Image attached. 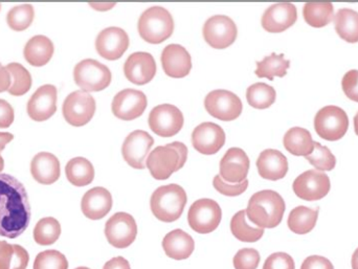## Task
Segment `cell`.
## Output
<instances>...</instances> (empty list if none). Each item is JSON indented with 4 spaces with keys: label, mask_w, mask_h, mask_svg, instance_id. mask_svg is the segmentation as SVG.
Returning <instances> with one entry per match:
<instances>
[{
    "label": "cell",
    "mask_w": 358,
    "mask_h": 269,
    "mask_svg": "<svg viewBox=\"0 0 358 269\" xmlns=\"http://www.w3.org/2000/svg\"><path fill=\"white\" fill-rule=\"evenodd\" d=\"M31 212L24 186L14 176L0 174V236L15 239L29 228Z\"/></svg>",
    "instance_id": "obj_1"
},
{
    "label": "cell",
    "mask_w": 358,
    "mask_h": 269,
    "mask_svg": "<svg viewBox=\"0 0 358 269\" xmlns=\"http://www.w3.org/2000/svg\"><path fill=\"white\" fill-rule=\"evenodd\" d=\"M285 201L279 193L271 190L260 191L250 197L246 216L257 228H275L285 213Z\"/></svg>",
    "instance_id": "obj_2"
},
{
    "label": "cell",
    "mask_w": 358,
    "mask_h": 269,
    "mask_svg": "<svg viewBox=\"0 0 358 269\" xmlns=\"http://www.w3.org/2000/svg\"><path fill=\"white\" fill-rule=\"evenodd\" d=\"M187 159V146L183 143L174 142L157 147L149 154L146 166L153 178L166 180L185 166Z\"/></svg>",
    "instance_id": "obj_3"
},
{
    "label": "cell",
    "mask_w": 358,
    "mask_h": 269,
    "mask_svg": "<svg viewBox=\"0 0 358 269\" xmlns=\"http://www.w3.org/2000/svg\"><path fill=\"white\" fill-rule=\"evenodd\" d=\"M187 201V193L182 187L174 184L159 187L151 196V211L157 219L169 224L182 215Z\"/></svg>",
    "instance_id": "obj_4"
},
{
    "label": "cell",
    "mask_w": 358,
    "mask_h": 269,
    "mask_svg": "<svg viewBox=\"0 0 358 269\" xmlns=\"http://www.w3.org/2000/svg\"><path fill=\"white\" fill-rule=\"evenodd\" d=\"M141 37L150 44H159L171 37L174 20L169 10L162 6H152L143 13L138 20Z\"/></svg>",
    "instance_id": "obj_5"
},
{
    "label": "cell",
    "mask_w": 358,
    "mask_h": 269,
    "mask_svg": "<svg viewBox=\"0 0 358 269\" xmlns=\"http://www.w3.org/2000/svg\"><path fill=\"white\" fill-rule=\"evenodd\" d=\"M73 79L83 92H101L110 85L113 75L106 65L94 59H85L76 65Z\"/></svg>",
    "instance_id": "obj_6"
},
{
    "label": "cell",
    "mask_w": 358,
    "mask_h": 269,
    "mask_svg": "<svg viewBox=\"0 0 358 269\" xmlns=\"http://www.w3.org/2000/svg\"><path fill=\"white\" fill-rule=\"evenodd\" d=\"M349 128L347 113L338 106H326L317 111L315 117V129L320 138L330 142L341 140Z\"/></svg>",
    "instance_id": "obj_7"
},
{
    "label": "cell",
    "mask_w": 358,
    "mask_h": 269,
    "mask_svg": "<svg viewBox=\"0 0 358 269\" xmlns=\"http://www.w3.org/2000/svg\"><path fill=\"white\" fill-rule=\"evenodd\" d=\"M221 218V208L216 201L208 198L196 201L187 213L189 226L198 234H210L214 232L220 224Z\"/></svg>",
    "instance_id": "obj_8"
},
{
    "label": "cell",
    "mask_w": 358,
    "mask_h": 269,
    "mask_svg": "<svg viewBox=\"0 0 358 269\" xmlns=\"http://www.w3.org/2000/svg\"><path fill=\"white\" fill-rule=\"evenodd\" d=\"M94 96L83 90L71 92L63 103L65 121L73 127H82L90 123L96 112Z\"/></svg>",
    "instance_id": "obj_9"
},
{
    "label": "cell",
    "mask_w": 358,
    "mask_h": 269,
    "mask_svg": "<svg viewBox=\"0 0 358 269\" xmlns=\"http://www.w3.org/2000/svg\"><path fill=\"white\" fill-rule=\"evenodd\" d=\"M204 107L213 117L224 122L238 119L243 109L239 96L224 89L210 92L204 100Z\"/></svg>",
    "instance_id": "obj_10"
},
{
    "label": "cell",
    "mask_w": 358,
    "mask_h": 269,
    "mask_svg": "<svg viewBox=\"0 0 358 269\" xmlns=\"http://www.w3.org/2000/svg\"><path fill=\"white\" fill-rule=\"evenodd\" d=\"M202 34L208 45L216 50H223L236 41L237 25L229 17L216 15L208 18L204 23Z\"/></svg>",
    "instance_id": "obj_11"
},
{
    "label": "cell",
    "mask_w": 358,
    "mask_h": 269,
    "mask_svg": "<svg viewBox=\"0 0 358 269\" xmlns=\"http://www.w3.org/2000/svg\"><path fill=\"white\" fill-rule=\"evenodd\" d=\"M105 236L115 249H127L136 241L138 226L129 214L120 212L109 218L105 226Z\"/></svg>",
    "instance_id": "obj_12"
},
{
    "label": "cell",
    "mask_w": 358,
    "mask_h": 269,
    "mask_svg": "<svg viewBox=\"0 0 358 269\" xmlns=\"http://www.w3.org/2000/svg\"><path fill=\"white\" fill-rule=\"evenodd\" d=\"M331 184L324 172L309 170L298 176L292 184L294 194L306 201H321L327 196Z\"/></svg>",
    "instance_id": "obj_13"
},
{
    "label": "cell",
    "mask_w": 358,
    "mask_h": 269,
    "mask_svg": "<svg viewBox=\"0 0 358 269\" xmlns=\"http://www.w3.org/2000/svg\"><path fill=\"white\" fill-rule=\"evenodd\" d=\"M183 121L182 112L171 104L159 105L149 115V127L163 138L176 136L182 128Z\"/></svg>",
    "instance_id": "obj_14"
},
{
    "label": "cell",
    "mask_w": 358,
    "mask_h": 269,
    "mask_svg": "<svg viewBox=\"0 0 358 269\" xmlns=\"http://www.w3.org/2000/svg\"><path fill=\"white\" fill-rule=\"evenodd\" d=\"M153 145L155 140L148 132L136 130L126 138L122 147V154L130 167L143 170L146 167V157Z\"/></svg>",
    "instance_id": "obj_15"
},
{
    "label": "cell",
    "mask_w": 358,
    "mask_h": 269,
    "mask_svg": "<svg viewBox=\"0 0 358 269\" xmlns=\"http://www.w3.org/2000/svg\"><path fill=\"white\" fill-rule=\"evenodd\" d=\"M148 100L144 92L136 89H124L115 94L111 109L117 119L132 121L138 119L146 110Z\"/></svg>",
    "instance_id": "obj_16"
},
{
    "label": "cell",
    "mask_w": 358,
    "mask_h": 269,
    "mask_svg": "<svg viewBox=\"0 0 358 269\" xmlns=\"http://www.w3.org/2000/svg\"><path fill=\"white\" fill-rule=\"evenodd\" d=\"M129 44V36L121 27H107L99 34L96 40V52L109 61L121 58Z\"/></svg>",
    "instance_id": "obj_17"
},
{
    "label": "cell",
    "mask_w": 358,
    "mask_h": 269,
    "mask_svg": "<svg viewBox=\"0 0 358 269\" xmlns=\"http://www.w3.org/2000/svg\"><path fill=\"white\" fill-rule=\"evenodd\" d=\"M225 143V133L217 124H200L192 133V144L196 151L204 155L216 154Z\"/></svg>",
    "instance_id": "obj_18"
},
{
    "label": "cell",
    "mask_w": 358,
    "mask_h": 269,
    "mask_svg": "<svg viewBox=\"0 0 358 269\" xmlns=\"http://www.w3.org/2000/svg\"><path fill=\"white\" fill-rule=\"evenodd\" d=\"M250 159L242 149H229L220 161V176L227 184H241L248 178Z\"/></svg>",
    "instance_id": "obj_19"
},
{
    "label": "cell",
    "mask_w": 358,
    "mask_h": 269,
    "mask_svg": "<svg viewBox=\"0 0 358 269\" xmlns=\"http://www.w3.org/2000/svg\"><path fill=\"white\" fill-rule=\"evenodd\" d=\"M57 88L54 85H43L36 90L27 102L29 117L36 122H44L57 111Z\"/></svg>",
    "instance_id": "obj_20"
},
{
    "label": "cell",
    "mask_w": 358,
    "mask_h": 269,
    "mask_svg": "<svg viewBox=\"0 0 358 269\" xmlns=\"http://www.w3.org/2000/svg\"><path fill=\"white\" fill-rule=\"evenodd\" d=\"M124 73L131 83L145 85L152 81L157 73V63L149 52H134L124 65Z\"/></svg>",
    "instance_id": "obj_21"
},
{
    "label": "cell",
    "mask_w": 358,
    "mask_h": 269,
    "mask_svg": "<svg viewBox=\"0 0 358 269\" xmlns=\"http://www.w3.org/2000/svg\"><path fill=\"white\" fill-rule=\"evenodd\" d=\"M298 19L296 6L290 2H280L269 6L262 16L263 29L269 33H282L289 29Z\"/></svg>",
    "instance_id": "obj_22"
},
{
    "label": "cell",
    "mask_w": 358,
    "mask_h": 269,
    "mask_svg": "<svg viewBox=\"0 0 358 269\" xmlns=\"http://www.w3.org/2000/svg\"><path fill=\"white\" fill-rule=\"evenodd\" d=\"M162 65L166 75L176 79L187 77L192 69L189 52L179 44H170L162 52Z\"/></svg>",
    "instance_id": "obj_23"
},
{
    "label": "cell",
    "mask_w": 358,
    "mask_h": 269,
    "mask_svg": "<svg viewBox=\"0 0 358 269\" xmlns=\"http://www.w3.org/2000/svg\"><path fill=\"white\" fill-rule=\"evenodd\" d=\"M113 205L110 192L102 187H96L85 193L82 198L81 209L88 219L100 220L110 212Z\"/></svg>",
    "instance_id": "obj_24"
},
{
    "label": "cell",
    "mask_w": 358,
    "mask_h": 269,
    "mask_svg": "<svg viewBox=\"0 0 358 269\" xmlns=\"http://www.w3.org/2000/svg\"><path fill=\"white\" fill-rule=\"evenodd\" d=\"M257 168L261 177L275 182L285 177L288 172V161L280 151L267 149L258 157Z\"/></svg>",
    "instance_id": "obj_25"
},
{
    "label": "cell",
    "mask_w": 358,
    "mask_h": 269,
    "mask_svg": "<svg viewBox=\"0 0 358 269\" xmlns=\"http://www.w3.org/2000/svg\"><path fill=\"white\" fill-rule=\"evenodd\" d=\"M31 174L39 184H55L60 178V161L52 153H38L31 159Z\"/></svg>",
    "instance_id": "obj_26"
},
{
    "label": "cell",
    "mask_w": 358,
    "mask_h": 269,
    "mask_svg": "<svg viewBox=\"0 0 358 269\" xmlns=\"http://www.w3.org/2000/svg\"><path fill=\"white\" fill-rule=\"evenodd\" d=\"M163 249L168 257L174 260H185L193 254L195 242L187 233L174 230L166 235Z\"/></svg>",
    "instance_id": "obj_27"
},
{
    "label": "cell",
    "mask_w": 358,
    "mask_h": 269,
    "mask_svg": "<svg viewBox=\"0 0 358 269\" xmlns=\"http://www.w3.org/2000/svg\"><path fill=\"white\" fill-rule=\"evenodd\" d=\"M54 52L55 48L52 40L45 36L37 35L31 38L25 44L23 54L29 64L40 67L50 62Z\"/></svg>",
    "instance_id": "obj_28"
},
{
    "label": "cell",
    "mask_w": 358,
    "mask_h": 269,
    "mask_svg": "<svg viewBox=\"0 0 358 269\" xmlns=\"http://www.w3.org/2000/svg\"><path fill=\"white\" fill-rule=\"evenodd\" d=\"M284 147L296 157H308L315 149V140L310 132L301 127H294L286 132L283 138Z\"/></svg>",
    "instance_id": "obj_29"
},
{
    "label": "cell",
    "mask_w": 358,
    "mask_h": 269,
    "mask_svg": "<svg viewBox=\"0 0 358 269\" xmlns=\"http://www.w3.org/2000/svg\"><path fill=\"white\" fill-rule=\"evenodd\" d=\"M319 217V209H310V208H296L290 212L288 216V228L294 234L306 235L315 228Z\"/></svg>",
    "instance_id": "obj_30"
},
{
    "label": "cell",
    "mask_w": 358,
    "mask_h": 269,
    "mask_svg": "<svg viewBox=\"0 0 358 269\" xmlns=\"http://www.w3.org/2000/svg\"><path fill=\"white\" fill-rule=\"evenodd\" d=\"M65 173L73 186L85 187L94 182V168L88 159L75 157L67 163Z\"/></svg>",
    "instance_id": "obj_31"
},
{
    "label": "cell",
    "mask_w": 358,
    "mask_h": 269,
    "mask_svg": "<svg viewBox=\"0 0 358 269\" xmlns=\"http://www.w3.org/2000/svg\"><path fill=\"white\" fill-rule=\"evenodd\" d=\"M303 16L310 27L321 29L334 21V4L331 2H307L303 8Z\"/></svg>",
    "instance_id": "obj_32"
},
{
    "label": "cell",
    "mask_w": 358,
    "mask_h": 269,
    "mask_svg": "<svg viewBox=\"0 0 358 269\" xmlns=\"http://www.w3.org/2000/svg\"><path fill=\"white\" fill-rule=\"evenodd\" d=\"M336 33L348 43L358 42V13L350 8H341L334 19Z\"/></svg>",
    "instance_id": "obj_33"
},
{
    "label": "cell",
    "mask_w": 358,
    "mask_h": 269,
    "mask_svg": "<svg viewBox=\"0 0 358 269\" xmlns=\"http://www.w3.org/2000/svg\"><path fill=\"white\" fill-rule=\"evenodd\" d=\"M29 261L24 247L0 241V269H27Z\"/></svg>",
    "instance_id": "obj_34"
},
{
    "label": "cell",
    "mask_w": 358,
    "mask_h": 269,
    "mask_svg": "<svg viewBox=\"0 0 358 269\" xmlns=\"http://www.w3.org/2000/svg\"><path fill=\"white\" fill-rule=\"evenodd\" d=\"M290 61L284 59V54H277L275 52L271 56L265 57L262 61L257 62L256 75L259 78H266L273 81V78H283L287 75Z\"/></svg>",
    "instance_id": "obj_35"
},
{
    "label": "cell",
    "mask_w": 358,
    "mask_h": 269,
    "mask_svg": "<svg viewBox=\"0 0 358 269\" xmlns=\"http://www.w3.org/2000/svg\"><path fill=\"white\" fill-rule=\"evenodd\" d=\"M231 234L241 242L254 243L260 240L264 235V230L250 226L246 220V211L238 212L231 218Z\"/></svg>",
    "instance_id": "obj_36"
},
{
    "label": "cell",
    "mask_w": 358,
    "mask_h": 269,
    "mask_svg": "<svg viewBox=\"0 0 358 269\" xmlns=\"http://www.w3.org/2000/svg\"><path fill=\"white\" fill-rule=\"evenodd\" d=\"M61 235V226L58 220L52 217L42 218L34 230V240L37 245L48 247L54 245Z\"/></svg>",
    "instance_id": "obj_37"
},
{
    "label": "cell",
    "mask_w": 358,
    "mask_h": 269,
    "mask_svg": "<svg viewBox=\"0 0 358 269\" xmlns=\"http://www.w3.org/2000/svg\"><path fill=\"white\" fill-rule=\"evenodd\" d=\"M6 68L8 69L12 79V84L8 90L10 94L21 96L29 92L33 83L29 71L19 63H10L6 65Z\"/></svg>",
    "instance_id": "obj_38"
},
{
    "label": "cell",
    "mask_w": 358,
    "mask_h": 269,
    "mask_svg": "<svg viewBox=\"0 0 358 269\" xmlns=\"http://www.w3.org/2000/svg\"><path fill=\"white\" fill-rule=\"evenodd\" d=\"M275 88L265 83L252 84L246 90L248 104L256 109H266L275 103Z\"/></svg>",
    "instance_id": "obj_39"
},
{
    "label": "cell",
    "mask_w": 358,
    "mask_h": 269,
    "mask_svg": "<svg viewBox=\"0 0 358 269\" xmlns=\"http://www.w3.org/2000/svg\"><path fill=\"white\" fill-rule=\"evenodd\" d=\"M34 17L35 10L31 4H20L10 8L6 15V22L13 31H22L33 23Z\"/></svg>",
    "instance_id": "obj_40"
},
{
    "label": "cell",
    "mask_w": 358,
    "mask_h": 269,
    "mask_svg": "<svg viewBox=\"0 0 358 269\" xmlns=\"http://www.w3.org/2000/svg\"><path fill=\"white\" fill-rule=\"evenodd\" d=\"M310 165L317 171H331L336 165V159L327 147L322 146L320 143L315 142L313 153L305 157Z\"/></svg>",
    "instance_id": "obj_41"
},
{
    "label": "cell",
    "mask_w": 358,
    "mask_h": 269,
    "mask_svg": "<svg viewBox=\"0 0 358 269\" xmlns=\"http://www.w3.org/2000/svg\"><path fill=\"white\" fill-rule=\"evenodd\" d=\"M34 269H69V261L60 252L50 249L38 254Z\"/></svg>",
    "instance_id": "obj_42"
},
{
    "label": "cell",
    "mask_w": 358,
    "mask_h": 269,
    "mask_svg": "<svg viewBox=\"0 0 358 269\" xmlns=\"http://www.w3.org/2000/svg\"><path fill=\"white\" fill-rule=\"evenodd\" d=\"M235 269H257L260 263V254L255 249H242L234 257Z\"/></svg>",
    "instance_id": "obj_43"
},
{
    "label": "cell",
    "mask_w": 358,
    "mask_h": 269,
    "mask_svg": "<svg viewBox=\"0 0 358 269\" xmlns=\"http://www.w3.org/2000/svg\"><path fill=\"white\" fill-rule=\"evenodd\" d=\"M214 188L218 191L220 194L225 195V196L236 197L239 195L243 194L248 187V180L241 182V184H227L224 180L221 178L220 175L215 176L213 180Z\"/></svg>",
    "instance_id": "obj_44"
},
{
    "label": "cell",
    "mask_w": 358,
    "mask_h": 269,
    "mask_svg": "<svg viewBox=\"0 0 358 269\" xmlns=\"http://www.w3.org/2000/svg\"><path fill=\"white\" fill-rule=\"evenodd\" d=\"M263 269H296V264L288 254L275 253L267 258Z\"/></svg>",
    "instance_id": "obj_45"
},
{
    "label": "cell",
    "mask_w": 358,
    "mask_h": 269,
    "mask_svg": "<svg viewBox=\"0 0 358 269\" xmlns=\"http://www.w3.org/2000/svg\"><path fill=\"white\" fill-rule=\"evenodd\" d=\"M343 92L346 94L347 98L351 101L358 103V71L352 69L348 71L343 78Z\"/></svg>",
    "instance_id": "obj_46"
},
{
    "label": "cell",
    "mask_w": 358,
    "mask_h": 269,
    "mask_svg": "<svg viewBox=\"0 0 358 269\" xmlns=\"http://www.w3.org/2000/svg\"><path fill=\"white\" fill-rule=\"evenodd\" d=\"M301 269H334V264L327 258L310 256L303 262Z\"/></svg>",
    "instance_id": "obj_47"
},
{
    "label": "cell",
    "mask_w": 358,
    "mask_h": 269,
    "mask_svg": "<svg viewBox=\"0 0 358 269\" xmlns=\"http://www.w3.org/2000/svg\"><path fill=\"white\" fill-rule=\"evenodd\" d=\"M14 109L10 103L0 99V128L6 129L10 127L14 122Z\"/></svg>",
    "instance_id": "obj_48"
},
{
    "label": "cell",
    "mask_w": 358,
    "mask_h": 269,
    "mask_svg": "<svg viewBox=\"0 0 358 269\" xmlns=\"http://www.w3.org/2000/svg\"><path fill=\"white\" fill-rule=\"evenodd\" d=\"M103 269H131L129 262L123 257L113 258L105 264Z\"/></svg>",
    "instance_id": "obj_49"
},
{
    "label": "cell",
    "mask_w": 358,
    "mask_h": 269,
    "mask_svg": "<svg viewBox=\"0 0 358 269\" xmlns=\"http://www.w3.org/2000/svg\"><path fill=\"white\" fill-rule=\"evenodd\" d=\"M10 84H12V79H10V73L0 63V92L10 89Z\"/></svg>",
    "instance_id": "obj_50"
},
{
    "label": "cell",
    "mask_w": 358,
    "mask_h": 269,
    "mask_svg": "<svg viewBox=\"0 0 358 269\" xmlns=\"http://www.w3.org/2000/svg\"><path fill=\"white\" fill-rule=\"evenodd\" d=\"M115 2H90V6L96 10L105 12V10H110L113 6H115Z\"/></svg>",
    "instance_id": "obj_51"
},
{
    "label": "cell",
    "mask_w": 358,
    "mask_h": 269,
    "mask_svg": "<svg viewBox=\"0 0 358 269\" xmlns=\"http://www.w3.org/2000/svg\"><path fill=\"white\" fill-rule=\"evenodd\" d=\"M13 138H14V136H13L12 133H8V132H0V152L4 150V148H6L8 143L12 142Z\"/></svg>",
    "instance_id": "obj_52"
},
{
    "label": "cell",
    "mask_w": 358,
    "mask_h": 269,
    "mask_svg": "<svg viewBox=\"0 0 358 269\" xmlns=\"http://www.w3.org/2000/svg\"><path fill=\"white\" fill-rule=\"evenodd\" d=\"M351 266H352V269H358V249L353 254Z\"/></svg>",
    "instance_id": "obj_53"
},
{
    "label": "cell",
    "mask_w": 358,
    "mask_h": 269,
    "mask_svg": "<svg viewBox=\"0 0 358 269\" xmlns=\"http://www.w3.org/2000/svg\"><path fill=\"white\" fill-rule=\"evenodd\" d=\"M355 133L358 136V112L357 113V115H355Z\"/></svg>",
    "instance_id": "obj_54"
},
{
    "label": "cell",
    "mask_w": 358,
    "mask_h": 269,
    "mask_svg": "<svg viewBox=\"0 0 358 269\" xmlns=\"http://www.w3.org/2000/svg\"><path fill=\"white\" fill-rule=\"evenodd\" d=\"M3 168H4V161H3V159H2L1 155H0V172H1L2 170H3Z\"/></svg>",
    "instance_id": "obj_55"
},
{
    "label": "cell",
    "mask_w": 358,
    "mask_h": 269,
    "mask_svg": "<svg viewBox=\"0 0 358 269\" xmlns=\"http://www.w3.org/2000/svg\"><path fill=\"white\" fill-rule=\"evenodd\" d=\"M76 269H90V268H76Z\"/></svg>",
    "instance_id": "obj_56"
},
{
    "label": "cell",
    "mask_w": 358,
    "mask_h": 269,
    "mask_svg": "<svg viewBox=\"0 0 358 269\" xmlns=\"http://www.w3.org/2000/svg\"><path fill=\"white\" fill-rule=\"evenodd\" d=\"M0 10H1V4H0Z\"/></svg>",
    "instance_id": "obj_57"
}]
</instances>
